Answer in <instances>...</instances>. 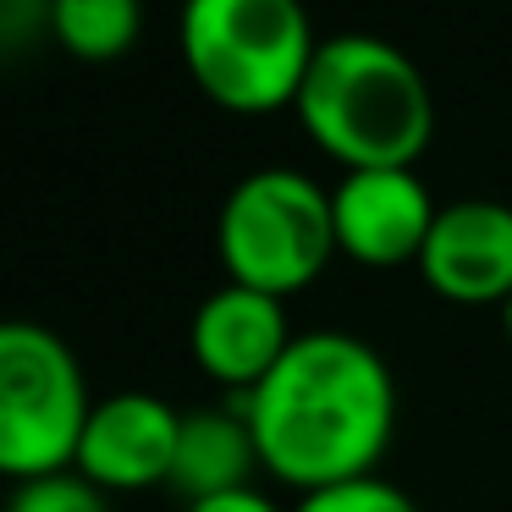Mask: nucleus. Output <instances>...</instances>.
I'll use <instances>...</instances> for the list:
<instances>
[{
  "mask_svg": "<svg viewBox=\"0 0 512 512\" xmlns=\"http://www.w3.org/2000/svg\"><path fill=\"white\" fill-rule=\"evenodd\" d=\"M232 402L259 441V463L303 496L364 479L397 424L386 358L353 331L292 336L281 364Z\"/></svg>",
  "mask_w": 512,
  "mask_h": 512,
  "instance_id": "f257e3e1",
  "label": "nucleus"
},
{
  "mask_svg": "<svg viewBox=\"0 0 512 512\" xmlns=\"http://www.w3.org/2000/svg\"><path fill=\"white\" fill-rule=\"evenodd\" d=\"M298 116L347 171L413 166L435 133V100L413 56L375 34H331L314 50Z\"/></svg>",
  "mask_w": 512,
  "mask_h": 512,
  "instance_id": "f03ea898",
  "label": "nucleus"
},
{
  "mask_svg": "<svg viewBox=\"0 0 512 512\" xmlns=\"http://www.w3.org/2000/svg\"><path fill=\"white\" fill-rule=\"evenodd\" d=\"M314 50L320 39L298 0H193L182 12V61L226 111L298 105Z\"/></svg>",
  "mask_w": 512,
  "mask_h": 512,
  "instance_id": "7ed1b4c3",
  "label": "nucleus"
},
{
  "mask_svg": "<svg viewBox=\"0 0 512 512\" xmlns=\"http://www.w3.org/2000/svg\"><path fill=\"white\" fill-rule=\"evenodd\" d=\"M215 248H221L226 281L287 298L309 287L331 265V254H342L331 193L292 166L248 171L221 204Z\"/></svg>",
  "mask_w": 512,
  "mask_h": 512,
  "instance_id": "20e7f679",
  "label": "nucleus"
},
{
  "mask_svg": "<svg viewBox=\"0 0 512 512\" xmlns=\"http://www.w3.org/2000/svg\"><path fill=\"white\" fill-rule=\"evenodd\" d=\"M89 413L78 353L39 320H0V474H67Z\"/></svg>",
  "mask_w": 512,
  "mask_h": 512,
  "instance_id": "39448f33",
  "label": "nucleus"
},
{
  "mask_svg": "<svg viewBox=\"0 0 512 512\" xmlns=\"http://www.w3.org/2000/svg\"><path fill=\"white\" fill-rule=\"evenodd\" d=\"M177 435H182V413L166 397H155V391H116V397L94 402L72 468L100 490L171 485Z\"/></svg>",
  "mask_w": 512,
  "mask_h": 512,
  "instance_id": "423d86ee",
  "label": "nucleus"
},
{
  "mask_svg": "<svg viewBox=\"0 0 512 512\" xmlns=\"http://www.w3.org/2000/svg\"><path fill=\"white\" fill-rule=\"evenodd\" d=\"M336 210V248L358 265H419L424 237L435 226V204L413 166H380V171H347L331 188Z\"/></svg>",
  "mask_w": 512,
  "mask_h": 512,
  "instance_id": "0eeeda50",
  "label": "nucleus"
},
{
  "mask_svg": "<svg viewBox=\"0 0 512 512\" xmlns=\"http://www.w3.org/2000/svg\"><path fill=\"white\" fill-rule=\"evenodd\" d=\"M419 270L452 303H501L512 298V204L457 199L435 210Z\"/></svg>",
  "mask_w": 512,
  "mask_h": 512,
  "instance_id": "6e6552de",
  "label": "nucleus"
},
{
  "mask_svg": "<svg viewBox=\"0 0 512 512\" xmlns=\"http://www.w3.org/2000/svg\"><path fill=\"white\" fill-rule=\"evenodd\" d=\"M287 347H292L287 309L270 292L226 281L193 309V358L232 391H254L281 364Z\"/></svg>",
  "mask_w": 512,
  "mask_h": 512,
  "instance_id": "1a4fd4ad",
  "label": "nucleus"
},
{
  "mask_svg": "<svg viewBox=\"0 0 512 512\" xmlns=\"http://www.w3.org/2000/svg\"><path fill=\"white\" fill-rule=\"evenodd\" d=\"M259 463V441L248 430L243 408H199L182 413V435H177V463H171V490L182 501H210L226 496V490L254 485Z\"/></svg>",
  "mask_w": 512,
  "mask_h": 512,
  "instance_id": "9d476101",
  "label": "nucleus"
},
{
  "mask_svg": "<svg viewBox=\"0 0 512 512\" xmlns=\"http://www.w3.org/2000/svg\"><path fill=\"white\" fill-rule=\"evenodd\" d=\"M138 6L133 0H61L50 12V28L56 39L83 61H116L133 50L138 39Z\"/></svg>",
  "mask_w": 512,
  "mask_h": 512,
  "instance_id": "9b49d317",
  "label": "nucleus"
},
{
  "mask_svg": "<svg viewBox=\"0 0 512 512\" xmlns=\"http://www.w3.org/2000/svg\"><path fill=\"white\" fill-rule=\"evenodd\" d=\"M6 512H111L100 485L67 468V474H45V479H23L6 501Z\"/></svg>",
  "mask_w": 512,
  "mask_h": 512,
  "instance_id": "f8f14e48",
  "label": "nucleus"
},
{
  "mask_svg": "<svg viewBox=\"0 0 512 512\" xmlns=\"http://www.w3.org/2000/svg\"><path fill=\"white\" fill-rule=\"evenodd\" d=\"M292 512H419V501H413L408 490L386 485V479L364 474V479H347V485L309 490Z\"/></svg>",
  "mask_w": 512,
  "mask_h": 512,
  "instance_id": "ddd939ff",
  "label": "nucleus"
},
{
  "mask_svg": "<svg viewBox=\"0 0 512 512\" xmlns=\"http://www.w3.org/2000/svg\"><path fill=\"white\" fill-rule=\"evenodd\" d=\"M188 512H281V507H276V501H270L259 485H243V490H226V496L193 501Z\"/></svg>",
  "mask_w": 512,
  "mask_h": 512,
  "instance_id": "4468645a",
  "label": "nucleus"
},
{
  "mask_svg": "<svg viewBox=\"0 0 512 512\" xmlns=\"http://www.w3.org/2000/svg\"><path fill=\"white\" fill-rule=\"evenodd\" d=\"M501 320H507V336H512V298H507V309H501Z\"/></svg>",
  "mask_w": 512,
  "mask_h": 512,
  "instance_id": "2eb2a0df",
  "label": "nucleus"
}]
</instances>
